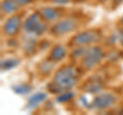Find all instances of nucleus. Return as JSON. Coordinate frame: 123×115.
Wrapping results in <instances>:
<instances>
[{
	"mask_svg": "<svg viewBox=\"0 0 123 115\" xmlns=\"http://www.w3.org/2000/svg\"><path fill=\"white\" fill-rule=\"evenodd\" d=\"M78 82V71L72 65H64L55 72L52 81L48 84L51 93L61 94L73 89Z\"/></svg>",
	"mask_w": 123,
	"mask_h": 115,
	"instance_id": "obj_1",
	"label": "nucleus"
},
{
	"mask_svg": "<svg viewBox=\"0 0 123 115\" xmlns=\"http://www.w3.org/2000/svg\"><path fill=\"white\" fill-rule=\"evenodd\" d=\"M85 51H86V48H85V47H83V46L77 47V48H75L74 51H72L71 58H72L73 60L80 59V58H82V57H83V55H84V52H85Z\"/></svg>",
	"mask_w": 123,
	"mask_h": 115,
	"instance_id": "obj_16",
	"label": "nucleus"
},
{
	"mask_svg": "<svg viewBox=\"0 0 123 115\" xmlns=\"http://www.w3.org/2000/svg\"><path fill=\"white\" fill-rule=\"evenodd\" d=\"M73 98V94L70 93L69 90L67 91H63V93H61V95L57 97V101H59L60 103H65V102H68L70 101V100Z\"/></svg>",
	"mask_w": 123,
	"mask_h": 115,
	"instance_id": "obj_17",
	"label": "nucleus"
},
{
	"mask_svg": "<svg viewBox=\"0 0 123 115\" xmlns=\"http://www.w3.org/2000/svg\"><path fill=\"white\" fill-rule=\"evenodd\" d=\"M12 89H13V91L15 94L26 95L31 90V86L28 85V84H18V85H14L12 87Z\"/></svg>",
	"mask_w": 123,
	"mask_h": 115,
	"instance_id": "obj_14",
	"label": "nucleus"
},
{
	"mask_svg": "<svg viewBox=\"0 0 123 115\" xmlns=\"http://www.w3.org/2000/svg\"><path fill=\"white\" fill-rule=\"evenodd\" d=\"M40 13L45 22L55 21L56 19L60 17L59 10L55 8V7H43V8L40 10Z\"/></svg>",
	"mask_w": 123,
	"mask_h": 115,
	"instance_id": "obj_11",
	"label": "nucleus"
},
{
	"mask_svg": "<svg viewBox=\"0 0 123 115\" xmlns=\"http://www.w3.org/2000/svg\"><path fill=\"white\" fill-rule=\"evenodd\" d=\"M18 7H20V4L15 0H4L1 3V11L6 14L15 13L18 9Z\"/></svg>",
	"mask_w": 123,
	"mask_h": 115,
	"instance_id": "obj_12",
	"label": "nucleus"
},
{
	"mask_svg": "<svg viewBox=\"0 0 123 115\" xmlns=\"http://www.w3.org/2000/svg\"><path fill=\"white\" fill-rule=\"evenodd\" d=\"M116 96L111 93H102L98 95L91 102V108L94 110H106L111 108L116 103Z\"/></svg>",
	"mask_w": 123,
	"mask_h": 115,
	"instance_id": "obj_6",
	"label": "nucleus"
},
{
	"mask_svg": "<svg viewBox=\"0 0 123 115\" xmlns=\"http://www.w3.org/2000/svg\"><path fill=\"white\" fill-rule=\"evenodd\" d=\"M120 113H121V114H123V109L121 110V112H120Z\"/></svg>",
	"mask_w": 123,
	"mask_h": 115,
	"instance_id": "obj_24",
	"label": "nucleus"
},
{
	"mask_svg": "<svg viewBox=\"0 0 123 115\" xmlns=\"http://www.w3.org/2000/svg\"><path fill=\"white\" fill-rule=\"evenodd\" d=\"M20 61L18 59H14V58H11V59H6L4 61H1V70L2 71H6V70H10L14 67H17Z\"/></svg>",
	"mask_w": 123,
	"mask_h": 115,
	"instance_id": "obj_13",
	"label": "nucleus"
},
{
	"mask_svg": "<svg viewBox=\"0 0 123 115\" xmlns=\"http://www.w3.org/2000/svg\"><path fill=\"white\" fill-rule=\"evenodd\" d=\"M25 45H24V51L26 52L30 53L31 51H33L35 49V41H34L33 38H28V39H25Z\"/></svg>",
	"mask_w": 123,
	"mask_h": 115,
	"instance_id": "obj_15",
	"label": "nucleus"
},
{
	"mask_svg": "<svg viewBox=\"0 0 123 115\" xmlns=\"http://www.w3.org/2000/svg\"><path fill=\"white\" fill-rule=\"evenodd\" d=\"M22 26V19L20 16H10L7 20L5 21L4 25H3V32L7 36H14L18 34V30H20Z\"/></svg>",
	"mask_w": 123,
	"mask_h": 115,
	"instance_id": "obj_7",
	"label": "nucleus"
},
{
	"mask_svg": "<svg viewBox=\"0 0 123 115\" xmlns=\"http://www.w3.org/2000/svg\"><path fill=\"white\" fill-rule=\"evenodd\" d=\"M23 29L28 34L42 35L46 31V24L40 11H35L30 14L23 24Z\"/></svg>",
	"mask_w": 123,
	"mask_h": 115,
	"instance_id": "obj_2",
	"label": "nucleus"
},
{
	"mask_svg": "<svg viewBox=\"0 0 123 115\" xmlns=\"http://www.w3.org/2000/svg\"><path fill=\"white\" fill-rule=\"evenodd\" d=\"M103 86L104 84L102 82V80L93 79V80H88V81L84 83L82 86V89L89 94H97L98 91H101Z\"/></svg>",
	"mask_w": 123,
	"mask_h": 115,
	"instance_id": "obj_9",
	"label": "nucleus"
},
{
	"mask_svg": "<svg viewBox=\"0 0 123 115\" xmlns=\"http://www.w3.org/2000/svg\"><path fill=\"white\" fill-rule=\"evenodd\" d=\"M121 23H122V25H123V17L121 18Z\"/></svg>",
	"mask_w": 123,
	"mask_h": 115,
	"instance_id": "obj_23",
	"label": "nucleus"
},
{
	"mask_svg": "<svg viewBox=\"0 0 123 115\" xmlns=\"http://www.w3.org/2000/svg\"><path fill=\"white\" fill-rule=\"evenodd\" d=\"M46 98H47V95L45 93H36L33 96H31L30 99L28 100V103H27V107L29 109H33L36 108V107L39 106L41 103H43Z\"/></svg>",
	"mask_w": 123,
	"mask_h": 115,
	"instance_id": "obj_10",
	"label": "nucleus"
},
{
	"mask_svg": "<svg viewBox=\"0 0 123 115\" xmlns=\"http://www.w3.org/2000/svg\"><path fill=\"white\" fill-rule=\"evenodd\" d=\"M101 39V34L95 30H87L77 33L72 38V43L76 46H84V45H89L94 42H98Z\"/></svg>",
	"mask_w": 123,
	"mask_h": 115,
	"instance_id": "obj_5",
	"label": "nucleus"
},
{
	"mask_svg": "<svg viewBox=\"0 0 123 115\" xmlns=\"http://www.w3.org/2000/svg\"><path fill=\"white\" fill-rule=\"evenodd\" d=\"M78 27V22L73 18L63 19L59 22H56L50 28V33L55 36H63L66 34L73 32Z\"/></svg>",
	"mask_w": 123,
	"mask_h": 115,
	"instance_id": "obj_4",
	"label": "nucleus"
},
{
	"mask_svg": "<svg viewBox=\"0 0 123 115\" xmlns=\"http://www.w3.org/2000/svg\"><path fill=\"white\" fill-rule=\"evenodd\" d=\"M114 1H115V5H118V4H121L123 0H114Z\"/></svg>",
	"mask_w": 123,
	"mask_h": 115,
	"instance_id": "obj_21",
	"label": "nucleus"
},
{
	"mask_svg": "<svg viewBox=\"0 0 123 115\" xmlns=\"http://www.w3.org/2000/svg\"><path fill=\"white\" fill-rule=\"evenodd\" d=\"M70 0H52V2L56 3V4H66Z\"/></svg>",
	"mask_w": 123,
	"mask_h": 115,
	"instance_id": "obj_19",
	"label": "nucleus"
},
{
	"mask_svg": "<svg viewBox=\"0 0 123 115\" xmlns=\"http://www.w3.org/2000/svg\"><path fill=\"white\" fill-rule=\"evenodd\" d=\"M104 57L105 53L98 46L88 47L81 58V66L87 70H91L102 62Z\"/></svg>",
	"mask_w": 123,
	"mask_h": 115,
	"instance_id": "obj_3",
	"label": "nucleus"
},
{
	"mask_svg": "<svg viewBox=\"0 0 123 115\" xmlns=\"http://www.w3.org/2000/svg\"><path fill=\"white\" fill-rule=\"evenodd\" d=\"M66 55H67L66 47L62 44H56L51 48L50 52H49V60L53 61V62H60L66 57Z\"/></svg>",
	"mask_w": 123,
	"mask_h": 115,
	"instance_id": "obj_8",
	"label": "nucleus"
},
{
	"mask_svg": "<svg viewBox=\"0 0 123 115\" xmlns=\"http://www.w3.org/2000/svg\"><path fill=\"white\" fill-rule=\"evenodd\" d=\"M18 4H20V6H23V5H27L28 3L31 2V0H15Z\"/></svg>",
	"mask_w": 123,
	"mask_h": 115,
	"instance_id": "obj_18",
	"label": "nucleus"
},
{
	"mask_svg": "<svg viewBox=\"0 0 123 115\" xmlns=\"http://www.w3.org/2000/svg\"><path fill=\"white\" fill-rule=\"evenodd\" d=\"M119 42H120V44L123 46V28L119 32Z\"/></svg>",
	"mask_w": 123,
	"mask_h": 115,
	"instance_id": "obj_20",
	"label": "nucleus"
},
{
	"mask_svg": "<svg viewBox=\"0 0 123 115\" xmlns=\"http://www.w3.org/2000/svg\"><path fill=\"white\" fill-rule=\"evenodd\" d=\"M99 2H106V1H108V0H98Z\"/></svg>",
	"mask_w": 123,
	"mask_h": 115,
	"instance_id": "obj_22",
	"label": "nucleus"
}]
</instances>
